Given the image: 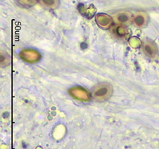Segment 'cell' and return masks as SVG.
I'll list each match as a JSON object with an SVG mask.
<instances>
[{
    "label": "cell",
    "instance_id": "ba28073f",
    "mask_svg": "<svg viewBox=\"0 0 159 149\" xmlns=\"http://www.w3.org/2000/svg\"><path fill=\"white\" fill-rule=\"evenodd\" d=\"M79 11L84 16L87 18H92L96 13V8L93 6H89V7H85V6L80 5L79 6Z\"/></svg>",
    "mask_w": 159,
    "mask_h": 149
},
{
    "label": "cell",
    "instance_id": "7a4b0ae2",
    "mask_svg": "<svg viewBox=\"0 0 159 149\" xmlns=\"http://www.w3.org/2000/svg\"><path fill=\"white\" fill-rule=\"evenodd\" d=\"M69 93L73 98L81 101H89L91 100V94L88 90L80 86H75L69 89Z\"/></svg>",
    "mask_w": 159,
    "mask_h": 149
},
{
    "label": "cell",
    "instance_id": "9c48e42d",
    "mask_svg": "<svg viewBox=\"0 0 159 149\" xmlns=\"http://www.w3.org/2000/svg\"><path fill=\"white\" fill-rule=\"evenodd\" d=\"M113 33L116 35V36L121 38H126L129 35V31L124 26H116L113 29Z\"/></svg>",
    "mask_w": 159,
    "mask_h": 149
},
{
    "label": "cell",
    "instance_id": "7c38bea8",
    "mask_svg": "<svg viewBox=\"0 0 159 149\" xmlns=\"http://www.w3.org/2000/svg\"><path fill=\"white\" fill-rule=\"evenodd\" d=\"M140 43H141L140 41L136 38H132L130 40V45L133 47H138L140 45Z\"/></svg>",
    "mask_w": 159,
    "mask_h": 149
},
{
    "label": "cell",
    "instance_id": "5b68a950",
    "mask_svg": "<svg viewBox=\"0 0 159 149\" xmlns=\"http://www.w3.org/2000/svg\"><path fill=\"white\" fill-rule=\"evenodd\" d=\"M133 20V16L130 12L122 11L116 14L114 16V21L119 26L128 25Z\"/></svg>",
    "mask_w": 159,
    "mask_h": 149
},
{
    "label": "cell",
    "instance_id": "8992f818",
    "mask_svg": "<svg viewBox=\"0 0 159 149\" xmlns=\"http://www.w3.org/2000/svg\"><path fill=\"white\" fill-rule=\"evenodd\" d=\"M96 22L102 29H108L111 26L113 19L109 15L105 14H99L96 16Z\"/></svg>",
    "mask_w": 159,
    "mask_h": 149
},
{
    "label": "cell",
    "instance_id": "277c9868",
    "mask_svg": "<svg viewBox=\"0 0 159 149\" xmlns=\"http://www.w3.org/2000/svg\"><path fill=\"white\" fill-rule=\"evenodd\" d=\"M143 50L145 54L150 58H154L157 55V47L156 44L151 40H146L143 42Z\"/></svg>",
    "mask_w": 159,
    "mask_h": 149
},
{
    "label": "cell",
    "instance_id": "8fae6325",
    "mask_svg": "<svg viewBox=\"0 0 159 149\" xmlns=\"http://www.w3.org/2000/svg\"><path fill=\"white\" fill-rule=\"evenodd\" d=\"M16 1L18 4L22 7H32L38 2V0H16Z\"/></svg>",
    "mask_w": 159,
    "mask_h": 149
},
{
    "label": "cell",
    "instance_id": "3957f363",
    "mask_svg": "<svg viewBox=\"0 0 159 149\" xmlns=\"http://www.w3.org/2000/svg\"><path fill=\"white\" fill-rule=\"evenodd\" d=\"M20 57L22 60L29 63H35L40 61L42 56L38 51L32 49H25L21 51Z\"/></svg>",
    "mask_w": 159,
    "mask_h": 149
},
{
    "label": "cell",
    "instance_id": "30bf717a",
    "mask_svg": "<svg viewBox=\"0 0 159 149\" xmlns=\"http://www.w3.org/2000/svg\"><path fill=\"white\" fill-rule=\"evenodd\" d=\"M43 7L46 9H55L59 5V0H38Z\"/></svg>",
    "mask_w": 159,
    "mask_h": 149
},
{
    "label": "cell",
    "instance_id": "52a82bcc",
    "mask_svg": "<svg viewBox=\"0 0 159 149\" xmlns=\"http://www.w3.org/2000/svg\"><path fill=\"white\" fill-rule=\"evenodd\" d=\"M132 22H133V24L136 27H144L147 24V22H148V16L145 13H137L134 16H133Z\"/></svg>",
    "mask_w": 159,
    "mask_h": 149
},
{
    "label": "cell",
    "instance_id": "6da1fadb",
    "mask_svg": "<svg viewBox=\"0 0 159 149\" xmlns=\"http://www.w3.org/2000/svg\"><path fill=\"white\" fill-rule=\"evenodd\" d=\"M113 89L109 84H99L96 86L92 92V96L96 100H106L111 96Z\"/></svg>",
    "mask_w": 159,
    "mask_h": 149
}]
</instances>
